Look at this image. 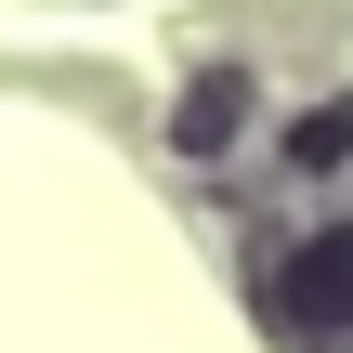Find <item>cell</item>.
<instances>
[{
  "label": "cell",
  "instance_id": "obj_3",
  "mask_svg": "<svg viewBox=\"0 0 353 353\" xmlns=\"http://www.w3.org/2000/svg\"><path fill=\"white\" fill-rule=\"evenodd\" d=\"M288 157H301V170H341V157H353V105H327V118H301V131H288Z\"/></svg>",
  "mask_w": 353,
  "mask_h": 353
},
{
  "label": "cell",
  "instance_id": "obj_1",
  "mask_svg": "<svg viewBox=\"0 0 353 353\" xmlns=\"http://www.w3.org/2000/svg\"><path fill=\"white\" fill-rule=\"evenodd\" d=\"M275 327H353V223L301 236L275 262Z\"/></svg>",
  "mask_w": 353,
  "mask_h": 353
},
{
  "label": "cell",
  "instance_id": "obj_2",
  "mask_svg": "<svg viewBox=\"0 0 353 353\" xmlns=\"http://www.w3.org/2000/svg\"><path fill=\"white\" fill-rule=\"evenodd\" d=\"M236 131H249V92H236V79H196V92L170 105V144H183V157H223Z\"/></svg>",
  "mask_w": 353,
  "mask_h": 353
}]
</instances>
